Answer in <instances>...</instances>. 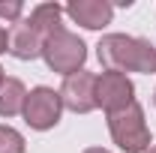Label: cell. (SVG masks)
<instances>
[{
    "label": "cell",
    "mask_w": 156,
    "mask_h": 153,
    "mask_svg": "<svg viewBox=\"0 0 156 153\" xmlns=\"http://www.w3.org/2000/svg\"><path fill=\"white\" fill-rule=\"evenodd\" d=\"M99 63L111 72H156V45L141 36L126 33H108L96 45Z\"/></svg>",
    "instance_id": "1"
},
{
    "label": "cell",
    "mask_w": 156,
    "mask_h": 153,
    "mask_svg": "<svg viewBox=\"0 0 156 153\" xmlns=\"http://www.w3.org/2000/svg\"><path fill=\"white\" fill-rule=\"evenodd\" d=\"M42 57L48 63L51 72H60V75H72V72H81L84 69V60H87V45L84 39L72 33V30H57L54 36H48L42 42Z\"/></svg>",
    "instance_id": "2"
},
{
    "label": "cell",
    "mask_w": 156,
    "mask_h": 153,
    "mask_svg": "<svg viewBox=\"0 0 156 153\" xmlns=\"http://www.w3.org/2000/svg\"><path fill=\"white\" fill-rule=\"evenodd\" d=\"M108 132L114 138V144L126 153H147L150 150V129H147V120L141 105L132 102L129 108L108 114Z\"/></svg>",
    "instance_id": "3"
},
{
    "label": "cell",
    "mask_w": 156,
    "mask_h": 153,
    "mask_svg": "<svg viewBox=\"0 0 156 153\" xmlns=\"http://www.w3.org/2000/svg\"><path fill=\"white\" fill-rule=\"evenodd\" d=\"M24 123L30 129H54L60 123V114H63V102H60V90H51V87H33L27 99H24Z\"/></svg>",
    "instance_id": "4"
},
{
    "label": "cell",
    "mask_w": 156,
    "mask_h": 153,
    "mask_svg": "<svg viewBox=\"0 0 156 153\" xmlns=\"http://www.w3.org/2000/svg\"><path fill=\"white\" fill-rule=\"evenodd\" d=\"M132 102H135V84L129 81V75L111 72V69L96 75V105L105 114H117Z\"/></svg>",
    "instance_id": "5"
},
{
    "label": "cell",
    "mask_w": 156,
    "mask_h": 153,
    "mask_svg": "<svg viewBox=\"0 0 156 153\" xmlns=\"http://www.w3.org/2000/svg\"><path fill=\"white\" fill-rule=\"evenodd\" d=\"M60 102L63 108L75 111V114H90L96 105V75L81 69V72H72V75L63 78V87H60Z\"/></svg>",
    "instance_id": "6"
},
{
    "label": "cell",
    "mask_w": 156,
    "mask_h": 153,
    "mask_svg": "<svg viewBox=\"0 0 156 153\" xmlns=\"http://www.w3.org/2000/svg\"><path fill=\"white\" fill-rule=\"evenodd\" d=\"M63 12L75 24L87 27V30H102L105 24H111V18H114V6L108 0H72Z\"/></svg>",
    "instance_id": "7"
},
{
    "label": "cell",
    "mask_w": 156,
    "mask_h": 153,
    "mask_svg": "<svg viewBox=\"0 0 156 153\" xmlns=\"http://www.w3.org/2000/svg\"><path fill=\"white\" fill-rule=\"evenodd\" d=\"M9 54L18 60H36L42 54V36L27 24V21H18L9 33Z\"/></svg>",
    "instance_id": "8"
},
{
    "label": "cell",
    "mask_w": 156,
    "mask_h": 153,
    "mask_svg": "<svg viewBox=\"0 0 156 153\" xmlns=\"http://www.w3.org/2000/svg\"><path fill=\"white\" fill-rule=\"evenodd\" d=\"M60 18H63V6H57V3H39L36 9L30 12L27 24H30L39 36H42V42H45L48 36H54L57 30H63Z\"/></svg>",
    "instance_id": "9"
},
{
    "label": "cell",
    "mask_w": 156,
    "mask_h": 153,
    "mask_svg": "<svg viewBox=\"0 0 156 153\" xmlns=\"http://www.w3.org/2000/svg\"><path fill=\"white\" fill-rule=\"evenodd\" d=\"M24 99L27 90L18 78H3L0 84V117H15L24 111Z\"/></svg>",
    "instance_id": "10"
},
{
    "label": "cell",
    "mask_w": 156,
    "mask_h": 153,
    "mask_svg": "<svg viewBox=\"0 0 156 153\" xmlns=\"http://www.w3.org/2000/svg\"><path fill=\"white\" fill-rule=\"evenodd\" d=\"M0 153H24V135L6 123H0Z\"/></svg>",
    "instance_id": "11"
},
{
    "label": "cell",
    "mask_w": 156,
    "mask_h": 153,
    "mask_svg": "<svg viewBox=\"0 0 156 153\" xmlns=\"http://www.w3.org/2000/svg\"><path fill=\"white\" fill-rule=\"evenodd\" d=\"M21 12H24V3L21 0H0V18H6V21H15L18 24L21 21Z\"/></svg>",
    "instance_id": "12"
},
{
    "label": "cell",
    "mask_w": 156,
    "mask_h": 153,
    "mask_svg": "<svg viewBox=\"0 0 156 153\" xmlns=\"http://www.w3.org/2000/svg\"><path fill=\"white\" fill-rule=\"evenodd\" d=\"M6 51H9V33L0 27V54H6Z\"/></svg>",
    "instance_id": "13"
},
{
    "label": "cell",
    "mask_w": 156,
    "mask_h": 153,
    "mask_svg": "<svg viewBox=\"0 0 156 153\" xmlns=\"http://www.w3.org/2000/svg\"><path fill=\"white\" fill-rule=\"evenodd\" d=\"M81 153H111V150H105V147H87V150H81Z\"/></svg>",
    "instance_id": "14"
},
{
    "label": "cell",
    "mask_w": 156,
    "mask_h": 153,
    "mask_svg": "<svg viewBox=\"0 0 156 153\" xmlns=\"http://www.w3.org/2000/svg\"><path fill=\"white\" fill-rule=\"evenodd\" d=\"M147 153H156V144H153V147H150V150H147Z\"/></svg>",
    "instance_id": "15"
},
{
    "label": "cell",
    "mask_w": 156,
    "mask_h": 153,
    "mask_svg": "<svg viewBox=\"0 0 156 153\" xmlns=\"http://www.w3.org/2000/svg\"><path fill=\"white\" fill-rule=\"evenodd\" d=\"M0 84H3V69H0Z\"/></svg>",
    "instance_id": "16"
},
{
    "label": "cell",
    "mask_w": 156,
    "mask_h": 153,
    "mask_svg": "<svg viewBox=\"0 0 156 153\" xmlns=\"http://www.w3.org/2000/svg\"><path fill=\"white\" fill-rule=\"evenodd\" d=\"M153 102H156V93H153Z\"/></svg>",
    "instance_id": "17"
}]
</instances>
